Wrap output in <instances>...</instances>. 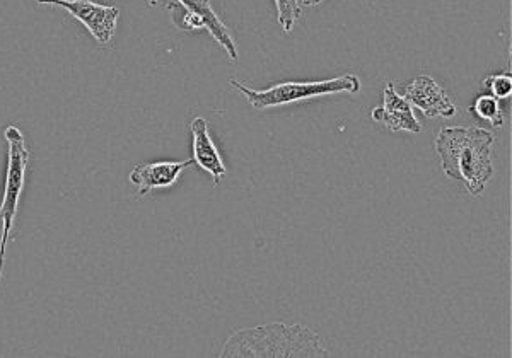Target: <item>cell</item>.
I'll list each match as a JSON object with an SVG mask.
<instances>
[{
  "label": "cell",
  "mask_w": 512,
  "mask_h": 358,
  "mask_svg": "<svg viewBox=\"0 0 512 358\" xmlns=\"http://www.w3.org/2000/svg\"><path fill=\"white\" fill-rule=\"evenodd\" d=\"M495 137L480 127H444L436 139V152L448 178L460 179L473 197H482L494 176Z\"/></svg>",
  "instance_id": "1"
},
{
  "label": "cell",
  "mask_w": 512,
  "mask_h": 358,
  "mask_svg": "<svg viewBox=\"0 0 512 358\" xmlns=\"http://www.w3.org/2000/svg\"><path fill=\"white\" fill-rule=\"evenodd\" d=\"M330 353L318 333L301 324L268 323L234 331L222 358H323Z\"/></svg>",
  "instance_id": "2"
},
{
  "label": "cell",
  "mask_w": 512,
  "mask_h": 358,
  "mask_svg": "<svg viewBox=\"0 0 512 358\" xmlns=\"http://www.w3.org/2000/svg\"><path fill=\"white\" fill-rule=\"evenodd\" d=\"M229 86L234 87L238 93L245 96L246 101L255 110H268V108H279L284 104L297 103L304 99L321 98V96H332V94H357L361 93V79L355 74L325 79L315 82H280L275 86L256 91L245 86L243 82L236 79H229Z\"/></svg>",
  "instance_id": "3"
},
{
  "label": "cell",
  "mask_w": 512,
  "mask_h": 358,
  "mask_svg": "<svg viewBox=\"0 0 512 358\" xmlns=\"http://www.w3.org/2000/svg\"><path fill=\"white\" fill-rule=\"evenodd\" d=\"M4 139L9 145L7 152L6 186L4 197L0 203V282L4 278V265H6L7 244L12 239V231L18 217L19 200L23 195L26 183V171L30 164V149L26 145L23 132L16 125H9L4 130Z\"/></svg>",
  "instance_id": "4"
},
{
  "label": "cell",
  "mask_w": 512,
  "mask_h": 358,
  "mask_svg": "<svg viewBox=\"0 0 512 358\" xmlns=\"http://www.w3.org/2000/svg\"><path fill=\"white\" fill-rule=\"evenodd\" d=\"M41 6L62 7L72 18L84 24L99 45H108L117 33L120 11L115 6H103L93 0H36Z\"/></svg>",
  "instance_id": "5"
},
{
  "label": "cell",
  "mask_w": 512,
  "mask_h": 358,
  "mask_svg": "<svg viewBox=\"0 0 512 358\" xmlns=\"http://www.w3.org/2000/svg\"><path fill=\"white\" fill-rule=\"evenodd\" d=\"M183 9L185 16L181 19V29H207L210 36L221 45L231 62H238V47L226 24L222 23L219 14L214 11L210 0H176Z\"/></svg>",
  "instance_id": "6"
},
{
  "label": "cell",
  "mask_w": 512,
  "mask_h": 358,
  "mask_svg": "<svg viewBox=\"0 0 512 358\" xmlns=\"http://www.w3.org/2000/svg\"><path fill=\"white\" fill-rule=\"evenodd\" d=\"M403 96L427 118H453L458 113L451 94L431 76L415 77L405 86Z\"/></svg>",
  "instance_id": "7"
},
{
  "label": "cell",
  "mask_w": 512,
  "mask_h": 358,
  "mask_svg": "<svg viewBox=\"0 0 512 358\" xmlns=\"http://www.w3.org/2000/svg\"><path fill=\"white\" fill-rule=\"evenodd\" d=\"M371 118L374 122L383 123L391 132H422V125L415 116L414 106L408 103L405 96L398 94L393 82H388L384 87L383 104L374 108Z\"/></svg>",
  "instance_id": "8"
},
{
  "label": "cell",
  "mask_w": 512,
  "mask_h": 358,
  "mask_svg": "<svg viewBox=\"0 0 512 358\" xmlns=\"http://www.w3.org/2000/svg\"><path fill=\"white\" fill-rule=\"evenodd\" d=\"M193 159L187 161H158L144 162L132 169L128 176L130 183L137 186L140 195H147L151 191L171 188L180 179L181 173L190 168Z\"/></svg>",
  "instance_id": "9"
},
{
  "label": "cell",
  "mask_w": 512,
  "mask_h": 358,
  "mask_svg": "<svg viewBox=\"0 0 512 358\" xmlns=\"http://www.w3.org/2000/svg\"><path fill=\"white\" fill-rule=\"evenodd\" d=\"M190 130H192L193 164H197L198 168L209 173L214 179V185H219L222 179L226 178L227 169L216 142L210 137L209 122L202 116H197L190 125Z\"/></svg>",
  "instance_id": "10"
},
{
  "label": "cell",
  "mask_w": 512,
  "mask_h": 358,
  "mask_svg": "<svg viewBox=\"0 0 512 358\" xmlns=\"http://www.w3.org/2000/svg\"><path fill=\"white\" fill-rule=\"evenodd\" d=\"M470 113L475 118L487 122L494 128L504 127L506 116L501 108V99L494 98L492 94H480L470 106Z\"/></svg>",
  "instance_id": "11"
},
{
  "label": "cell",
  "mask_w": 512,
  "mask_h": 358,
  "mask_svg": "<svg viewBox=\"0 0 512 358\" xmlns=\"http://www.w3.org/2000/svg\"><path fill=\"white\" fill-rule=\"evenodd\" d=\"M277 7V19L284 33H291L301 18V0H274Z\"/></svg>",
  "instance_id": "12"
},
{
  "label": "cell",
  "mask_w": 512,
  "mask_h": 358,
  "mask_svg": "<svg viewBox=\"0 0 512 358\" xmlns=\"http://www.w3.org/2000/svg\"><path fill=\"white\" fill-rule=\"evenodd\" d=\"M483 87L497 99H509L512 94L511 72L507 74H492L483 79Z\"/></svg>",
  "instance_id": "13"
},
{
  "label": "cell",
  "mask_w": 512,
  "mask_h": 358,
  "mask_svg": "<svg viewBox=\"0 0 512 358\" xmlns=\"http://www.w3.org/2000/svg\"><path fill=\"white\" fill-rule=\"evenodd\" d=\"M325 0H301V6L304 7H316L320 6V4H323Z\"/></svg>",
  "instance_id": "14"
}]
</instances>
